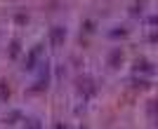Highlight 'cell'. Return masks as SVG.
<instances>
[{
  "label": "cell",
  "mask_w": 158,
  "mask_h": 129,
  "mask_svg": "<svg viewBox=\"0 0 158 129\" xmlns=\"http://www.w3.org/2000/svg\"><path fill=\"white\" fill-rule=\"evenodd\" d=\"M7 94H10V92H5V87H2V82H0V99H7Z\"/></svg>",
  "instance_id": "7a4b0ae2"
},
{
  "label": "cell",
  "mask_w": 158,
  "mask_h": 129,
  "mask_svg": "<svg viewBox=\"0 0 158 129\" xmlns=\"http://www.w3.org/2000/svg\"><path fill=\"white\" fill-rule=\"evenodd\" d=\"M66 38V33H64V28L61 26H54L52 28V45H61V40Z\"/></svg>",
  "instance_id": "6da1fadb"
}]
</instances>
